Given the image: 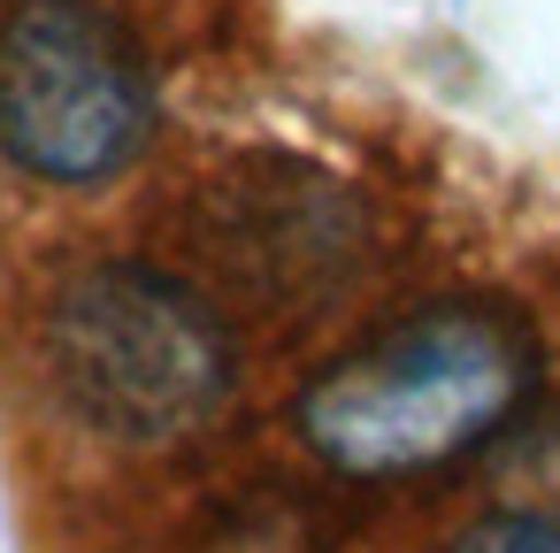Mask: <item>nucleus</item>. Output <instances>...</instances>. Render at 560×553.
<instances>
[{"label":"nucleus","mask_w":560,"mask_h":553,"mask_svg":"<svg viewBox=\"0 0 560 553\" xmlns=\"http://www.w3.org/2000/svg\"><path fill=\"white\" fill-rule=\"evenodd\" d=\"M200 262L254 308L300 315L369 269V208L346 177L300 154H238L192 200Z\"/></svg>","instance_id":"4"},{"label":"nucleus","mask_w":560,"mask_h":553,"mask_svg":"<svg viewBox=\"0 0 560 553\" xmlns=\"http://www.w3.org/2000/svg\"><path fill=\"white\" fill-rule=\"evenodd\" d=\"M445 553H560V515H537V507H491V515H476Z\"/></svg>","instance_id":"5"},{"label":"nucleus","mask_w":560,"mask_h":553,"mask_svg":"<svg viewBox=\"0 0 560 553\" xmlns=\"http://www.w3.org/2000/svg\"><path fill=\"white\" fill-rule=\"evenodd\" d=\"M537 331L476 292L422 300L330 354L284 407L300 453L346 484H407L483 453L537 392Z\"/></svg>","instance_id":"1"},{"label":"nucleus","mask_w":560,"mask_h":553,"mask_svg":"<svg viewBox=\"0 0 560 553\" xmlns=\"http://www.w3.org/2000/svg\"><path fill=\"white\" fill-rule=\"evenodd\" d=\"M238 331L170 262L78 269L39 315V377L70 430L116 453H177L238 407Z\"/></svg>","instance_id":"2"},{"label":"nucleus","mask_w":560,"mask_h":553,"mask_svg":"<svg viewBox=\"0 0 560 553\" xmlns=\"http://www.w3.org/2000/svg\"><path fill=\"white\" fill-rule=\"evenodd\" d=\"M162 131V85L139 39L93 0H24L0 24V154L39 185L93 193Z\"/></svg>","instance_id":"3"}]
</instances>
